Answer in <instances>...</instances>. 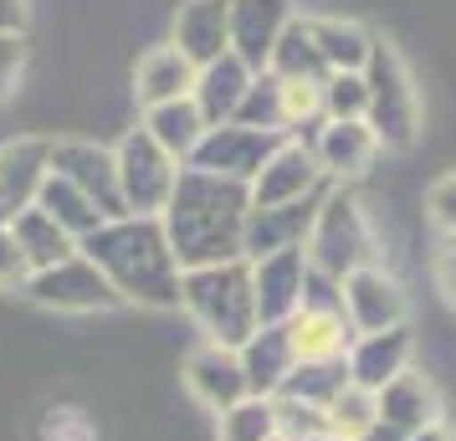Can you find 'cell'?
<instances>
[{
  "instance_id": "2e32d148",
  "label": "cell",
  "mask_w": 456,
  "mask_h": 441,
  "mask_svg": "<svg viewBox=\"0 0 456 441\" xmlns=\"http://www.w3.org/2000/svg\"><path fill=\"white\" fill-rule=\"evenodd\" d=\"M169 46H180L195 67L231 52V0H180L169 16Z\"/></svg>"
},
{
  "instance_id": "8992f818",
  "label": "cell",
  "mask_w": 456,
  "mask_h": 441,
  "mask_svg": "<svg viewBox=\"0 0 456 441\" xmlns=\"http://www.w3.org/2000/svg\"><path fill=\"white\" fill-rule=\"evenodd\" d=\"M113 159H118V195H124L128 216H165L175 180H180L185 165L175 154H165L144 128H128L113 144Z\"/></svg>"
},
{
  "instance_id": "6da1fadb",
  "label": "cell",
  "mask_w": 456,
  "mask_h": 441,
  "mask_svg": "<svg viewBox=\"0 0 456 441\" xmlns=\"http://www.w3.org/2000/svg\"><path fill=\"white\" fill-rule=\"evenodd\" d=\"M251 210V185L206 175V169H180L175 195H169L159 226L169 236V252L180 262V273L190 267H216V262H236L241 257V232H247Z\"/></svg>"
},
{
  "instance_id": "d6986e66",
  "label": "cell",
  "mask_w": 456,
  "mask_h": 441,
  "mask_svg": "<svg viewBox=\"0 0 456 441\" xmlns=\"http://www.w3.org/2000/svg\"><path fill=\"white\" fill-rule=\"evenodd\" d=\"M411 355H415V339H411V323H400V329H385V334H354L349 355V380L359 390H385L395 375H405L411 370Z\"/></svg>"
},
{
  "instance_id": "30bf717a",
  "label": "cell",
  "mask_w": 456,
  "mask_h": 441,
  "mask_svg": "<svg viewBox=\"0 0 456 441\" xmlns=\"http://www.w3.org/2000/svg\"><path fill=\"white\" fill-rule=\"evenodd\" d=\"M52 175V134H16L0 144V226L37 206Z\"/></svg>"
},
{
  "instance_id": "8d00e7d4",
  "label": "cell",
  "mask_w": 456,
  "mask_h": 441,
  "mask_svg": "<svg viewBox=\"0 0 456 441\" xmlns=\"http://www.w3.org/2000/svg\"><path fill=\"white\" fill-rule=\"evenodd\" d=\"M426 216L441 236H456V169L441 175L431 190H426Z\"/></svg>"
},
{
  "instance_id": "d4e9b609",
  "label": "cell",
  "mask_w": 456,
  "mask_h": 441,
  "mask_svg": "<svg viewBox=\"0 0 456 441\" xmlns=\"http://www.w3.org/2000/svg\"><path fill=\"white\" fill-rule=\"evenodd\" d=\"M308 31H313V42H318V52H323L329 72H364L370 46H374L370 26L349 21V16H308Z\"/></svg>"
},
{
  "instance_id": "f1b7e54d",
  "label": "cell",
  "mask_w": 456,
  "mask_h": 441,
  "mask_svg": "<svg viewBox=\"0 0 456 441\" xmlns=\"http://www.w3.org/2000/svg\"><path fill=\"white\" fill-rule=\"evenodd\" d=\"M37 210H46L57 226H62L67 236H77V241H87V236L103 226L108 216L93 200H87L77 185H67L62 175H46V185H42V195H37Z\"/></svg>"
},
{
  "instance_id": "44dd1931",
  "label": "cell",
  "mask_w": 456,
  "mask_h": 441,
  "mask_svg": "<svg viewBox=\"0 0 456 441\" xmlns=\"http://www.w3.org/2000/svg\"><path fill=\"white\" fill-rule=\"evenodd\" d=\"M236 359H241V375H247V396L272 400L282 390V380L297 370V349H292V339H288V323H262L236 349Z\"/></svg>"
},
{
  "instance_id": "ab89813d",
  "label": "cell",
  "mask_w": 456,
  "mask_h": 441,
  "mask_svg": "<svg viewBox=\"0 0 456 441\" xmlns=\"http://www.w3.org/2000/svg\"><path fill=\"white\" fill-rule=\"evenodd\" d=\"M431 273H436V288H441V298L456 308V236H441V241H436Z\"/></svg>"
},
{
  "instance_id": "b9f144b4",
  "label": "cell",
  "mask_w": 456,
  "mask_h": 441,
  "mask_svg": "<svg viewBox=\"0 0 456 441\" xmlns=\"http://www.w3.org/2000/svg\"><path fill=\"white\" fill-rule=\"evenodd\" d=\"M405 441H456V437H452V426H446V421H431V426H420V431H411Z\"/></svg>"
},
{
  "instance_id": "603a6c76",
  "label": "cell",
  "mask_w": 456,
  "mask_h": 441,
  "mask_svg": "<svg viewBox=\"0 0 456 441\" xmlns=\"http://www.w3.org/2000/svg\"><path fill=\"white\" fill-rule=\"evenodd\" d=\"M374 405H379V426H390V431H400V437H411V431H420V426L441 421L436 385L426 375H415V370L395 375L390 385L374 396Z\"/></svg>"
},
{
  "instance_id": "5b68a950",
  "label": "cell",
  "mask_w": 456,
  "mask_h": 441,
  "mask_svg": "<svg viewBox=\"0 0 456 441\" xmlns=\"http://www.w3.org/2000/svg\"><path fill=\"white\" fill-rule=\"evenodd\" d=\"M364 87H370L364 124L374 128L379 149H411L420 139V93H415V78L405 67V57L385 37H374V46H370Z\"/></svg>"
},
{
  "instance_id": "4316f807",
  "label": "cell",
  "mask_w": 456,
  "mask_h": 441,
  "mask_svg": "<svg viewBox=\"0 0 456 441\" xmlns=\"http://www.w3.org/2000/svg\"><path fill=\"white\" fill-rule=\"evenodd\" d=\"M267 72L277 83H318L323 87L329 67H323V52H318V42H313V31H308V16H292V26L277 37Z\"/></svg>"
},
{
  "instance_id": "e575fe53",
  "label": "cell",
  "mask_w": 456,
  "mask_h": 441,
  "mask_svg": "<svg viewBox=\"0 0 456 441\" xmlns=\"http://www.w3.org/2000/svg\"><path fill=\"white\" fill-rule=\"evenodd\" d=\"M272 411H277V437H282V441H303V437H318V431H329V411H323V405L272 396Z\"/></svg>"
},
{
  "instance_id": "3957f363",
  "label": "cell",
  "mask_w": 456,
  "mask_h": 441,
  "mask_svg": "<svg viewBox=\"0 0 456 441\" xmlns=\"http://www.w3.org/2000/svg\"><path fill=\"white\" fill-rule=\"evenodd\" d=\"M180 308L200 323L206 344L241 349L262 329L256 293H251V262L236 257V262H216V267H190L180 277Z\"/></svg>"
},
{
  "instance_id": "ffe728a7",
  "label": "cell",
  "mask_w": 456,
  "mask_h": 441,
  "mask_svg": "<svg viewBox=\"0 0 456 441\" xmlns=\"http://www.w3.org/2000/svg\"><path fill=\"white\" fill-rule=\"evenodd\" d=\"M185 390L206 405L210 416H221V411H231L236 400H247V375H241L236 349L200 344V349L185 359Z\"/></svg>"
},
{
  "instance_id": "1f68e13d",
  "label": "cell",
  "mask_w": 456,
  "mask_h": 441,
  "mask_svg": "<svg viewBox=\"0 0 456 441\" xmlns=\"http://www.w3.org/2000/svg\"><path fill=\"white\" fill-rule=\"evenodd\" d=\"M221 426H216V441H282L277 437V411H272V400L262 396H247L236 400L231 411H221Z\"/></svg>"
},
{
  "instance_id": "52a82bcc",
  "label": "cell",
  "mask_w": 456,
  "mask_h": 441,
  "mask_svg": "<svg viewBox=\"0 0 456 441\" xmlns=\"http://www.w3.org/2000/svg\"><path fill=\"white\" fill-rule=\"evenodd\" d=\"M37 308H57V314H108V308H118L124 298L113 293V282H108L83 252L62 257L57 267H42V273L26 277L21 288Z\"/></svg>"
},
{
  "instance_id": "e0dca14e",
  "label": "cell",
  "mask_w": 456,
  "mask_h": 441,
  "mask_svg": "<svg viewBox=\"0 0 456 441\" xmlns=\"http://www.w3.org/2000/svg\"><path fill=\"white\" fill-rule=\"evenodd\" d=\"M318 200H292V206H251L247 210V232H241V257L256 262V257H272V252H292L303 247L313 232V216H318Z\"/></svg>"
},
{
  "instance_id": "277c9868",
  "label": "cell",
  "mask_w": 456,
  "mask_h": 441,
  "mask_svg": "<svg viewBox=\"0 0 456 441\" xmlns=\"http://www.w3.org/2000/svg\"><path fill=\"white\" fill-rule=\"evenodd\" d=\"M374 226H370V210L364 200L354 195L349 185H329L323 200H318V216H313V232L303 241V257H308L313 273L344 282L359 267H374L379 252H374Z\"/></svg>"
},
{
  "instance_id": "f35d334b",
  "label": "cell",
  "mask_w": 456,
  "mask_h": 441,
  "mask_svg": "<svg viewBox=\"0 0 456 441\" xmlns=\"http://www.w3.org/2000/svg\"><path fill=\"white\" fill-rule=\"evenodd\" d=\"M26 277H31V262L21 257V247H16L11 226H0V293H21Z\"/></svg>"
},
{
  "instance_id": "7a4b0ae2",
  "label": "cell",
  "mask_w": 456,
  "mask_h": 441,
  "mask_svg": "<svg viewBox=\"0 0 456 441\" xmlns=\"http://www.w3.org/2000/svg\"><path fill=\"white\" fill-rule=\"evenodd\" d=\"M77 252L113 282V293L139 308H180V262L169 252L159 216H118L77 241Z\"/></svg>"
},
{
  "instance_id": "4fadbf2b",
  "label": "cell",
  "mask_w": 456,
  "mask_h": 441,
  "mask_svg": "<svg viewBox=\"0 0 456 441\" xmlns=\"http://www.w3.org/2000/svg\"><path fill=\"white\" fill-rule=\"evenodd\" d=\"M323 190L329 185H323V169L313 159V149L297 144V139H282V149L251 180V206H292V200H313Z\"/></svg>"
},
{
  "instance_id": "d6a6232c",
  "label": "cell",
  "mask_w": 456,
  "mask_h": 441,
  "mask_svg": "<svg viewBox=\"0 0 456 441\" xmlns=\"http://www.w3.org/2000/svg\"><path fill=\"white\" fill-rule=\"evenodd\" d=\"M374 421H379V405H374V390H359V385H344L338 396L329 400V431L333 437H344V441H354V437H364Z\"/></svg>"
},
{
  "instance_id": "d590c367",
  "label": "cell",
  "mask_w": 456,
  "mask_h": 441,
  "mask_svg": "<svg viewBox=\"0 0 456 441\" xmlns=\"http://www.w3.org/2000/svg\"><path fill=\"white\" fill-rule=\"evenodd\" d=\"M282 113H288V139H292V128H318L323 124L318 83H282Z\"/></svg>"
},
{
  "instance_id": "7bdbcfd3",
  "label": "cell",
  "mask_w": 456,
  "mask_h": 441,
  "mask_svg": "<svg viewBox=\"0 0 456 441\" xmlns=\"http://www.w3.org/2000/svg\"><path fill=\"white\" fill-rule=\"evenodd\" d=\"M354 441H405V437H400V431H390V426H379V421H374L370 431H364V437H354Z\"/></svg>"
},
{
  "instance_id": "9c48e42d",
  "label": "cell",
  "mask_w": 456,
  "mask_h": 441,
  "mask_svg": "<svg viewBox=\"0 0 456 441\" xmlns=\"http://www.w3.org/2000/svg\"><path fill=\"white\" fill-rule=\"evenodd\" d=\"M288 134H262V128H241V124H216L206 128V139L190 154V169H206V175H221V180H236V185H251L262 165L282 149Z\"/></svg>"
},
{
  "instance_id": "ac0fdd59",
  "label": "cell",
  "mask_w": 456,
  "mask_h": 441,
  "mask_svg": "<svg viewBox=\"0 0 456 441\" xmlns=\"http://www.w3.org/2000/svg\"><path fill=\"white\" fill-rule=\"evenodd\" d=\"M190 87H195V62L169 42L144 46L134 72H128V93H134L139 108H159V103H175V98H190Z\"/></svg>"
},
{
  "instance_id": "4dcf8cb0",
  "label": "cell",
  "mask_w": 456,
  "mask_h": 441,
  "mask_svg": "<svg viewBox=\"0 0 456 441\" xmlns=\"http://www.w3.org/2000/svg\"><path fill=\"white\" fill-rule=\"evenodd\" d=\"M231 124L241 128H262V134H288V113H282V83L272 78V72H256L251 87L241 93V103H236V118Z\"/></svg>"
},
{
  "instance_id": "83f0119b",
  "label": "cell",
  "mask_w": 456,
  "mask_h": 441,
  "mask_svg": "<svg viewBox=\"0 0 456 441\" xmlns=\"http://www.w3.org/2000/svg\"><path fill=\"white\" fill-rule=\"evenodd\" d=\"M11 236H16V247H21V257L31 262V273H42V267H57L62 257L77 252V236H67L46 210H21L16 221H11Z\"/></svg>"
},
{
  "instance_id": "f546056e",
  "label": "cell",
  "mask_w": 456,
  "mask_h": 441,
  "mask_svg": "<svg viewBox=\"0 0 456 441\" xmlns=\"http://www.w3.org/2000/svg\"><path fill=\"white\" fill-rule=\"evenodd\" d=\"M344 385H349V364H344V359H297V370L282 380L277 396L308 400V405H323V411H329V400L338 396Z\"/></svg>"
},
{
  "instance_id": "7402d4cb",
  "label": "cell",
  "mask_w": 456,
  "mask_h": 441,
  "mask_svg": "<svg viewBox=\"0 0 456 441\" xmlns=\"http://www.w3.org/2000/svg\"><path fill=\"white\" fill-rule=\"evenodd\" d=\"M251 72L241 57H216V62L195 67V87H190V98H195V108H200V118H206L210 128L216 124H231L236 118V103H241V93L251 87Z\"/></svg>"
},
{
  "instance_id": "836d02e7",
  "label": "cell",
  "mask_w": 456,
  "mask_h": 441,
  "mask_svg": "<svg viewBox=\"0 0 456 441\" xmlns=\"http://www.w3.org/2000/svg\"><path fill=\"white\" fill-rule=\"evenodd\" d=\"M318 98H323V118H364V108H370L364 72H329Z\"/></svg>"
},
{
  "instance_id": "ee69618b",
  "label": "cell",
  "mask_w": 456,
  "mask_h": 441,
  "mask_svg": "<svg viewBox=\"0 0 456 441\" xmlns=\"http://www.w3.org/2000/svg\"><path fill=\"white\" fill-rule=\"evenodd\" d=\"M303 441H344V437H333V431H318V437H303Z\"/></svg>"
},
{
  "instance_id": "5bb4252c",
  "label": "cell",
  "mask_w": 456,
  "mask_h": 441,
  "mask_svg": "<svg viewBox=\"0 0 456 441\" xmlns=\"http://www.w3.org/2000/svg\"><path fill=\"white\" fill-rule=\"evenodd\" d=\"M292 0H231V57H241L251 72H267L272 46L292 26Z\"/></svg>"
},
{
  "instance_id": "484cf974",
  "label": "cell",
  "mask_w": 456,
  "mask_h": 441,
  "mask_svg": "<svg viewBox=\"0 0 456 441\" xmlns=\"http://www.w3.org/2000/svg\"><path fill=\"white\" fill-rule=\"evenodd\" d=\"M288 339L297 359H344L354 344V329L344 314H318V308H297L288 318Z\"/></svg>"
},
{
  "instance_id": "60d3db41",
  "label": "cell",
  "mask_w": 456,
  "mask_h": 441,
  "mask_svg": "<svg viewBox=\"0 0 456 441\" xmlns=\"http://www.w3.org/2000/svg\"><path fill=\"white\" fill-rule=\"evenodd\" d=\"M31 0H0V37H26Z\"/></svg>"
},
{
  "instance_id": "74e56055",
  "label": "cell",
  "mask_w": 456,
  "mask_h": 441,
  "mask_svg": "<svg viewBox=\"0 0 456 441\" xmlns=\"http://www.w3.org/2000/svg\"><path fill=\"white\" fill-rule=\"evenodd\" d=\"M26 78V37H0V103L21 93Z\"/></svg>"
},
{
  "instance_id": "cb8c5ba5",
  "label": "cell",
  "mask_w": 456,
  "mask_h": 441,
  "mask_svg": "<svg viewBox=\"0 0 456 441\" xmlns=\"http://www.w3.org/2000/svg\"><path fill=\"white\" fill-rule=\"evenodd\" d=\"M154 139V144L165 149V154H175L180 165H190V154H195V144L206 139V118H200V108H195V98H175V103H159V108H144V124H139Z\"/></svg>"
},
{
  "instance_id": "8fae6325",
  "label": "cell",
  "mask_w": 456,
  "mask_h": 441,
  "mask_svg": "<svg viewBox=\"0 0 456 441\" xmlns=\"http://www.w3.org/2000/svg\"><path fill=\"white\" fill-rule=\"evenodd\" d=\"M338 288H344V318H349L354 334H385V329L405 323V288L379 262L349 273Z\"/></svg>"
},
{
  "instance_id": "9a60e30c",
  "label": "cell",
  "mask_w": 456,
  "mask_h": 441,
  "mask_svg": "<svg viewBox=\"0 0 456 441\" xmlns=\"http://www.w3.org/2000/svg\"><path fill=\"white\" fill-rule=\"evenodd\" d=\"M303 282H308V257H303V247L256 257V262H251L256 318H262V323H288V318L303 308Z\"/></svg>"
},
{
  "instance_id": "ba28073f",
  "label": "cell",
  "mask_w": 456,
  "mask_h": 441,
  "mask_svg": "<svg viewBox=\"0 0 456 441\" xmlns=\"http://www.w3.org/2000/svg\"><path fill=\"white\" fill-rule=\"evenodd\" d=\"M52 175H62L67 185H77L108 221L128 216L124 195H118V159H113V149L98 144V139H77V134L52 139Z\"/></svg>"
},
{
  "instance_id": "7c38bea8",
  "label": "cell",
  "mask_w": 456,
  "mask_h": 441,
  "mask_svg": "<svg viewBox=\"0 0 456 441\" xmlns=\"http://www.w3.org/2000/svg\"><path fill=\"white\" fill-rule=\"evenodd\" d=\"M313 159L323 169L329 185H349L359 175H370L374 154H379V139L364 118H323L313 128Z\"/></svg>"
}]
</instances>
